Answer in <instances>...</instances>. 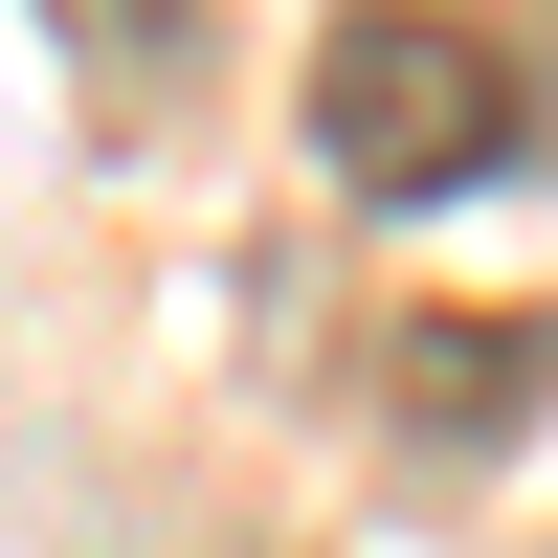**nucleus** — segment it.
Wrapping results in <instances>:
<instances>
[{
  "mask_svg": "<svg viewBox=\"0 0 558 558\" xmlns=\"http://www.w3.org/2000/svg\"><path fill=\"white\" fill-rule=\"evenodd\" d=\"M380 402H402V447L492 470V447L558 402V313H402V336H380Z\"/></svg>",
  "mask_w": 558,
  "mask_h": 558,
  "instance_id": "nucleus-2",
  "label": "nucleus"
},
{
  "mask_svg": "<svg viewBox=\"0 0 558 558\" xmlns=\"http://www.w3.org/2000/svg\"><path fill=\"white\" fill-rule=\"evenodd\" d=\"M45 23L89 45V112H157V89L202 68V23H179V0H45Z\"/></svg>",
  "mask_w": 558,
  "mask_h": 558,
  "instance_id": "nucleus-3",
  "label": "nucleus"
},
{
  "mask_svg": "<svg viewBox=\"0 0 558 558\" xmlns=\"http://www.w3.org/2000/svg\"><path fill=\"white\" fill-rule=\"evenodd\" d=\"M313 179L336 202H470V179H514V45L447 23V0H357L313 45Z\"/></svg>",
  "mask_w": 558,
  "mask_h": 558,
  "instance_id": "nucleus-1",
  "label": "nucleus"
}]
</instances>
